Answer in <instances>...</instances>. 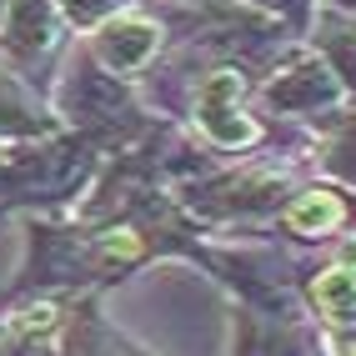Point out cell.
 Here are the masks:
<instances>
[{"instance_id": "obj_2", "label": "cell", "mask_w": 356, "mask_h": 356, "mask_svg": "<svg viewBox=\"0 0 356 356\" xmlns=\"http://www.w3.org/2000/svg\"><path fill=\"white\" fill-rule=\"evenodd\" d=\"M312 291H316V301H321V312L337 316V321L356 312V271H351V266H331V271H321Z\"/></svg>"}, {"instance_id": "obj_1", "label": "cell", "mask_w": 356, "mask_h": 356, "mask_svg": "<svg viewBox=\"0 0 356 356\" xmlns=\"http://www.w3.org/2000/svg\"><path fill=\"white\" fill-rule=\"evenodd\" d=\"M151 45H156V31L140 20H126V26H111V35H101V56L111 65H136L151 56Z\"/></svg>"}, {"instance_id": "obj_3", "label": "cell", "mask_w": 356, "mask_h": 356, "mask_svg": "<svg viewBox=\"0 0 356 356\" xmlns=\"http://www.w3.org/2000/svg\"><path fill=\"white\" fill-rule=\"evenodd\" d=\"M337 221H341V201L331 196V191H312V196H301L286 211V226L291 231H331Z\"/></svg>"}]
</instances>
